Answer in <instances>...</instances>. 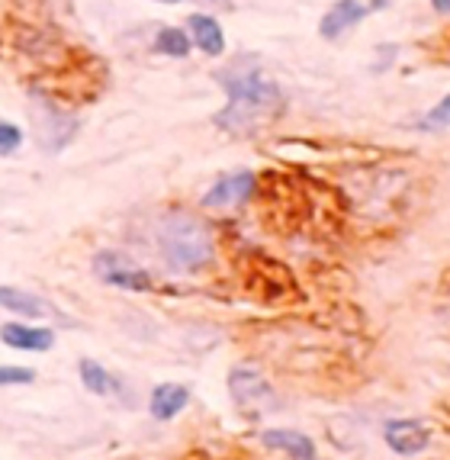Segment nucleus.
I'll list each match as a JSON object with an SVG mask.
<instances>
[{
    "label": "nucleus",
    "mask_w": 450,
    "mask_h": 460,
    "mask_svg": "<svg viewBox=\"0 0 450 460\" xmlns=\"http://www.w3.org/2000/svg\"><path fill=\"white\" fill-rule=\"evenodd\" d=\"M366 13H370V10H366L360 0H335L329 7V13L322 16V23H319L322 39H338L341 32L354 30Z\"/></svg>",
    "instance_id": "9"
},
{
    "label": "nucleus",
    "mask_w": 450,
    "mask_h": 460,
    "mask_svg": "<svg viewBox=\"0 0 450 460\" xmlns=\"http://www.w3.org/2000/svg\"><path fill=\"white\" fill-rule=\"evenodd\" d=\"M229 393L232 402L248 419H264V415H270L280 406L277 390L268 384V376L260 374L258 367H251V364H238V367L229 370Z\"/></svg>",
    "instance_id": "3"
},
{
    "label": "nucleus",
    "mask_w": 450,
    "mask_h": 460,
    "mask_svg": "<svg viewBox=\"0 0 450 460\" xmlns=\"http://www.w3.org/2000/svg\"><path fill=\"white\" fill-rule=\"evenodd\" d=\"M447 116H450V100L444 97L441 103L435 107V113L425 116V123H421V129H447Z\"/></svg>",
    "instance_id": "17"
},
{
    "label": "nucleus",
    "mask_w": 450,
    "mask_h": 460,
    "mask_svg": "<svg viewBox=\"0 0 450 460\" xmlns=\"http://www.w3.org/2000/svg\"><path fill=\"white\" fill-rule=\"evenodd\" d=\"M431 438H435V429L425 419H390L383 429V441L399 457H415V454L428 451Z\"/></svg>",
    "instance_id": "5"
},
{
    "label": "nucleus",
    "mask_w": 450,
    "mask_h": 460,
    "mask_svg": "<svg viewBox=\"0 0 450 460\" xmlns=\"http://www.w3.org/2000/svg\"><path fill=\"white\" fill-rule=\"evenodd\" d=\"M260 441L274 451H283L290 460H315V441L303 431L293 429H268L260 435Z\"/></svg>",
    "instance_id": "12"
},
{
    "label": "nucleus",
    "mask_w": 450,
    "mask_h": 460,
    "mask_svg": "<svg viewBox=\"0 0 450 460\" xmlns=\"http://www.w3.org/2000/svg\"><path fill=\"white\" fill-rule=\"evenodd\" d=\"M154 4H171L174 7V4H183V0H154Z\"/></svg>",
    "instance_id": "20"
},
{
    "label": "nucleus",
    "mask_w": 450,
    "mask_h": 460,
    "mask_svg": "<svg viewBox=\"0 0 450 460\" xmlns=\"http://www.w3.org/2000/svg\"><path fill=\"white\" fill-rule=\"evenodd\" d=\"M32 380H36V370L16 367V364H0V390H4V386L32 384Z\"/></svg>",
    "instance_id": "15"
},
{
    "label": "nucleus",
    "mask_w": 450,
    "mask_h": 460,
    "mask_svg": "<svg viewBox=\"0 0 450 460\" xmlns=\"http://www.w3.org/2000/svg\"><path fill=\"white\" fill-rule=\"evenodd\" d=\"M158 252L161 261L174 274H197L213 261L216 245L209 229L199 219L187 213H168L158 229Z\"/></svg>",
    "instance_id": "2"
},
{
    "label": "nucleus",
    "mask_w": 450,
    "mask_h": 460,
    "mask_svg": "<svg viewBox=\"0 0 450 460\" xmlns=\"http://www.w3.org/2000/svg\"><path fill=\"white\" fill-rule=\"evenodd\" d=\"M219 84L229 93V107L216 113L213 123L219 129L238 132V136L258 129L260 119L274 113L283 100L277 81H268V77L260 75L254 58H242V62L219 71Z\"/></svg>",
    "instance_id": "1"
},
{
    "label": "nucleus",
    "mask_w": 450,
    "mask_h": 460,
    "mask_svg": "<svg viewBox=\"0 0 450 460\" xmlns=\"http://www.w3.org/2000/svg\"><path fill=\"white\" fill-rule=\"evenodd\" d=\"M431 4H435V10L441 16H447V10H450V0H431Z\"/></svg>",
    "instance_id": "18"
},
{
    "label": "nucleus",
    "mask_w": 450,
    "mask_h": 460,
    "mask_svg": "<svg viewBox=\"0 0 450 460\" xmlns=\"http://www.w3.org/2000/svg\"><path fill=\"white\" fill-rule=\"evenodd\" d=\"M81 384H84L91 393H97V396H107L110 386H113V376L107 374V367H103V364L84 358V361H81Z\"/></svg>",
    "instance_id": "14"
},
{
    "label": "nucleus",
    "mask_w": 450,
    "mask_h": 460,
    "mask_svg": "<svg viewBox=\"0 0 450 460\" xmlns=\"http://www.w3.org/2000/svg\"><path fill=\"white\" fill-rule=\"evenodd\" d=\"M93 270L103 284L119 287V290H132V293H146L152 290V274L146 268L132 264L126 254L119 252H100L93 258Z\"/></svg>",
    "instance_id": "4"
},
{
    "label": "nucleus",
    "mask_w": 450,
    "mask_h": 460,
    "mask_svg": "<svg viewBox=\"0 0 450 460\" xmlns=\"http://www.w3.org/2000/svg\"><path fill=\"white\" fill-rule=\"evenodd\" d=\"M187 36H190V46H197L203 55H213V58H219L222 52H225V32H222L219 20L209 13H190V20H187Z\"/></svg>",
    "instance_id": "8"
},
{
    "label": "nucleus",
    "mask_w": 450,
    "mask_h": 460,
    "mask_svg": "<svg viewBox=\"0 0 450 460\" xmlns=\"http://www.w3.org/2000/svg\"><path fill=\"white\" fill-rule=\"evenodd\" d=\"M0 341L16 351H52L55 348V332L52 329H39V325L26 323H7L0 325Z\"/></svg>",
    "instance_id": "7"
},
{
    "label": "nucleus",
    "mask_w": 450,
    "mask_h": 460,
    "mask_svg": "<svg viewBox=\"0 0 450 460\" xmlns=\"http://www.w3.org/2000/svg\"><path fill=\"white\" fill-rule=\"evenodd\" d=\"M380 7H386V0H374V4H370L366 10H380Z\"/></svg>",
    "instance_id": "19"
},
{
    "label": "nucleus",
    "mask_w": 450,
    "mask_h": 460,
    "mask_svg": "<svg viewBox=\"0 0 450 460\" xmlns=\"http://www.w3.org/2000/svg\"><path fill=\"white\" fill-rule=\"evenodd\" d=\"M251 193H254V174H251V171H235V174L219 177V181H216V184L203 193V207H207V209L244 207Z\"/></svg>",
    "instance_id": "6"
},
{
    "label": "nucleus",
    "mask_w": 450,
    "mask_h": 460,
    "mask_svg": "<svg viewBox=\"0 0 450 460\" xmlns=\"http://www.w3.org/2000/svg\"><path fill=\"white\" fill-rule=\"evenodd\" d=\"M154 52L171 55V58H187L190 55V36L187 30H177V26H164L154 39Z\"/></svg>",
    "instance_id": "13"
},
{
    "label": "nucleus",
    "mask_w": 450,
    "mask_h": 460,
    "mask_svg": "<svg viewBox=\"0 0 450 460\" xmlns=\"http://www.w3.org/2000/svg\"><path fill=\"white\" fill-rule=\"evenodd\" d=\"M20 146H23V129H20V126H13V123H4V119H0V158L13 155Z\"/></svg>",
    "instance_id": "16"
},
{
    "label": "nucleus",
    "mask_w": 450,
    "mask_h": 460,
    "mask_svg": "<svg viewBox=\"0 0 450 460\" xmlns=\"http://www.w3.org/2000/svg\"><path fill=\"white\" fill-rule=\"evenodd\" d=\"M0 306L7 313H20L26 319H49V315H58V309L52 303H46L42 296L30 290H20V287H0Z\"/></svg>",
    "instance_id": "11"
},
{
    "label": "nucleus",
    "mask_w": 450,
    "mask_h": 460,
    "mask_svg": "<svg viewBox=\"0 0 450 460\" xmlns=\"http://www.w3.org/2000/svg\"><path fill=\"white\" fill-rule=\"evenodd\" d=\"M190 406V390L183 384H158L148 396V412L158 419V422H171L183 409Z\"/></svg>",
    "instance_id": "10"
}]
</instances>
